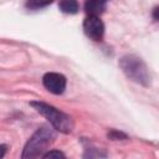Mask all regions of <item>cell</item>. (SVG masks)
<instances>
[{
  "label": "cell",
  "mask_w": 159,
  "mask_h": 159,
  "mask_svg": "<svg viewBox=\"0 0 159 159\" xmlns=\"http://www.w3.org/2000/svg\"><path fill=\"white\" fill-rule=\"evenodd\" d=\"M30 106H32L41 116H43L56 130H58L61 133H71L72 132L73 120L68 114H66L62 111L55 108L53 106H50L41 101H34L30 103Z\"/></svg>",
  "instance_id": "7a4b0ae2"
},
{
  "label": "cell",
  "mask_w": 159,
  "mask_h": 159,
  "mask_svg": "<svg viewBox=\"0 0 159 159\" xmlns=\"http://www.w3.org/2000/svg\"><path fill=\"white\" fill-rule=\"evenodd\" d=\"M41 159H66V157L60 150H48L42 155Z\"/></svg>",
  "instance_id": "ba28073f"
},
{
  "label": "cell",
  "mask_w": 159,
  "mask_h": 159,
  "mask_svg": "<svg viewBox=\"0 0 159 159\" xmlns=\"http://www.w3.org/2000/svg\"><path fill=\"white\" fill-rule=\"evenodd\" d=\"M42 83L53 94H61L66 89V77L57 72H47L42 77Z\"/></svg>",
  "instance_id": "5b68a950"
},
{
  "label": "cell",
  "mask_w": 159,
  "mask_h": 159,
  "mask_svg": "<svg viewBox=\"0 0 159 159\" xmlns=\"http://www.w3.org/2000/svg\"><path fill=\"white\" fill-rule=\"evenodd\" d=\"M108 138H111L113 140H118V139H127V135L118 130H111L108 133Z\"/></svg>",
  "instance_id": "30bf717a"
},
{
  "label": "cell",
  "mask_w": 159,
  "mask_h": 159,
  "mask_svg": "<svg viewBox=\"0 0 159 159\" xmlns=\"http://www.w3.org/2000/svg\"><path fill=\"white\" fill-rule=\"evenodd\" d=\"M106 1H98V0H91L84 2V11L87 16H98L106 10Z\"/></svg>",
  "instance_id": "8992f818"
},
{
  "label": "cell",
  "mask_w": 159,
  "mask_h": 159,
  "mask_svg": "<svg viewBox=\"0 0 159 159\" xmlns=\"http://www.w3.org/2000/svg\"><path fill=\"white\" fill-rule=\"evenodd\" d=\"M83 31L89 39L101 41L104 35V24L99 16H87L83 21Z\"/></svg>",
  "instance_id": "277c9868"
},
{
  "label": "cell",
  "mask_w": 159,
  "mask_h": 159,
  "mask_svg": "<svg viewBox=\"0 0 159 159\" xmlns=\"http://www.w3.org/2000/svg\"><path fill=\"white\" fill-rule=\"evenodd\" d=\"M55 138L56 134L53 129L46 125L39 128L25 144L21 159H37L40 155L46 153L47 148L53 143Z\"/></svg>",
  "instance_id": "6da1fadb"
},
{
  "label": "cell",
  "mask_w": 159,
  "mask_h": 159,
  "mask_svg": "<svg viewBox=\"0 0 159 159\" xmlns=\"http://www.w3.org/2000/svg\"><path fill=\"white\" fill-rule=\"evenodd\" d=\"M51 2L50 1H47V2H39V1H27L26 2V6L29 7V9H41V7H45V6H47V5H50Z\"/></svg>",
  "instance_id": "9c48e42d"
},
{
  "label": "cell",
  "mask_w": 159,
  "mask_h": 159,
  "mask_svg": "<svg viewBox=\"0 0 159 159\" xmlns=\"http://www.w3.org/2000/svg\"><path fill=\"white\" fill-rule=\"evenodd\" d=\"M6 152H7V145L6 144H0V159H2L5 157Z\"/></svg>",
  "instance_id": "8fae6325"
},
{
  "label": "cell",
  "mask_w": 159,
  "mask_h": 159,
  "mask_svg": "<svg viewBox=\"0 0 159 159\" xmlns=\"http://www.w3.org/2000/svg\"><path fill=\"white\" fill-rule=\"evenodd\" d=\"M58 9L65 14H76L78 12L80 6H78V2L75 0H66L58 4Z\"/></svg>",
  "instance_id": "52a82bcc"
},
{
  "label": "cell",
  "mask_w": 159,
  "mask_h": 159,
  "mask_svg": "<svg viewBox=\"0 0 159 159\" xmlns=\"http://www.w3.org/2000/svg\"><path fill=\"white\" fill-rule=\"evenodd\" d=\"M119 66L129 80L143 86H148L150 83L149 68L140 57L135 55H125L119 60Z\"/></svg>",
  "instance_id": "3957f363"
},
{
  "label": "cell",
  "mask_w": 159,
  "mask_h": 159,
  "mask_svg": "<svg viewBox=\"0 0 159 159\" xmlns=\"http://www.w3.org/2000/svg\"><path fill=\"white\" fill-rule=\"evenodd\" d=\"M157 14H158V7L154 9V20H158V15Z\"/></svg>",
  "instance_id": "7c38bea8"
}]
</instances>
